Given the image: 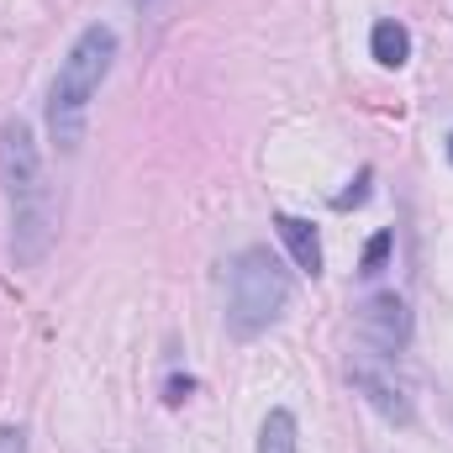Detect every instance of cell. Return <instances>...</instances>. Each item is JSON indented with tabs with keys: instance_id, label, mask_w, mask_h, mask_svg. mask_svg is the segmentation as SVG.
<instances>
[{
	"instance_id": "obj_13",
	"label": "cell",
	"mask_w": 453,
	"mask_h": 453,
	"mask_svg": "<svg viewBox=\"0 0 453 453\" xmlns=\"http://www.w3.org/2000/svg\"><path fill=\"white\" fill-rule=\"evenodd\" d=\"M449 158H453V142H449Z\"/></svg>"
},
{
	"instance_id": "obj_8",
	"label": "cell",
	"mask_w": 453,
	"mask_h": 453,
	"mask_svg": "<svg viewBox=\"0 0 453 453\" xmlns=\"http://www.w3.org/2000/svg\"><path fill=\"white\" fill-rule=\"evenodd\" d=\"M296 417L285 411V406H274L269 417H264V427H258V453H296Z\"/></svg>"
},
{
	"instance_id": "obj_5",
	"label": "cell",
	"mask_w": 453,
	"mask_h": 453,
	"mask_svg": "<svg viewBox=\"0 0 453 453\" xmlns=\"http://www.w3.org/2000/svg\"><path fill=\"white\" fill-rule=\"evenodd\" d=\"M353 385L369 395V406L385 417V422H411V395H406V385L395 380V369H390V358L385 353H364V358H353Z\"/></svg>"
},
{
	"instance_id": "obj_3",
	"label": "cell",
	"mask_w": 453,
	"mask_h": 453,
	"mask_svg": "<svg viewBox=\"0 0 453 453\" xmlns=\"http://www.w3.org/2000/svg\"><path fill=\"white\" fill-rule=\"evenodd\" d=\"M290 301V280L269 248H248L226 264V333L232 338H258L280 322Z\"/></svg>"
},
{
	"instance_id": "obj_2",
	"label": "cell",
	"mask_w": 453,
	"mask_h": 453,
	"mask_svg": "<svg viewBox=\"0 0 453 453\" xmlns=\"http://www.w3.org/2000/svg\"><path fill=\"white\" fill-rule=\"evenodd\" d=\"M116 64V32L106 21H90L74 48L64 53L58 74H53V90H48V132L64 153H74L85 142V121H90V101L101 96L106 74Z\"/></svg>"
},
{
	"instance_id": "obj_9",
	"label": "cell",
	"mask_w": 453,
	"mask_h": 453,
	"mask_svg": "<svg viewBox=\"0 0 453 453\" xmlns=\"http://www.w3.org/2000/svg\"><path fill=\"white\" fill-rule=\"evenodd\" d=\"M385 258H390V232H374L369 248H364V258H358V274H380Z\"/></svg>"
},
{
	"instance_id": "obj_6",
	"label": "cell",
	"mask_w": 453,
	"mask_h": 453,
	"mask_svg": "<svg viewBox=\"0 0 453 453\" xmlns=\"http://www.w3.org/2000/svg\"><path fill=\"white\" fill-rule=\"evenodd\" d=\"M274 232H280V242L290 248L296 269H306V274H322V237H317V226L306 222V217H290V211H280V217H274Z\"/></svg>"
},
{
	"instance_id": "obj_4",
	"label": "cell",
	"mask_w": 453,
	"mask_h": 453,
	"mask_svg": "<svg viewBox=\"0 0 453 453\" xmlns=\"http://www.w3.org/2000/svg\"><path fill=\"white\" fill-rule=\"evenodd\" d=\"M411 338V311H406V301L395 296V290H380V296H369L364 306H358V342L369 348V353H401Z\"/></svg>"
},
{
	"instance_id": "obj_10",
	"label": "cell",
	"mask_w": 453,
	"mask_h": 453,
	"mask_svg": "<svg viewBox=\"0 0 453 453\" xmlns=\"http://www.w3.org/2000/svg\"><path fill=\"white\" fill-rule=\"evenodd\" d=\"M0 453H27V433L21 427H0Z\"/></svg>"
},
{
	"instance_id": "obj_11",
	"label": "cell",
	"mask_w": 453,
	"mask_h": 453,
	"mask_svg": "<svg viewBox=\"0 0 453 453\" xmlns=\"http://www.w3.org/2000/svg\"><path fill=\"white\" fill-rule=\"evenodd\" d=\"M364 185H369V169H364V174H358V185H353V190H342V196H338V211H348V206H358V201H364V196H369V190H364Z\"/></svg>"
},
{
	"instance_id": "obj_7",
	"label": "cell",
	"mask_w": 453,
	"mask_h": 453,
	"mask_svg": "<svg viewBox=\"0 0 453 453\" xmlns=\"http://www.w3.org/2000/svg\"><path fill=\"white\" fill-rule=\"evenodd\" d=\"M369 53H374V64L401 69V64L411 58V32H406L401 21H374V32H369Z\"/></svg>"
},
{
	"instance_id": "obj_12",
	"label": "cell",
	"mask_w": 453,
	"mask_h": 453,
	"mask_svg": "<svg viewBox=\"0 0 453 453\" xmlns=\"http://www.w3.org/2000/svg\"><path fill=\"white\" fill-rule=\"evenodd\" d=\"M185 395H190V380H174V385H169V401H174V406H180V401H185Z\"/></svg>"
},
{
	"instance_id": "obj_1",
	"label": "cell",
	"mask_w": 453,
	"mask_h": 453,
	"mask_svg": "<svg viewBox=\"0 0 453 453\" xmlns=\"http://www.w3.org/2000/svg\"><path fill=\"white\" fill-rule=\"evenodd\" d=\"M0 185H5V206H11V264L37 269L58 232V196L42 169L37 137L21 116L0 121Z\"/></svg>"
}]
</instances>
